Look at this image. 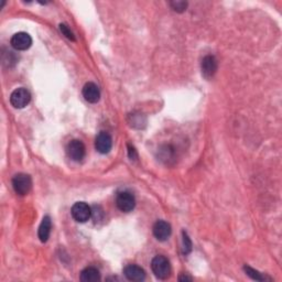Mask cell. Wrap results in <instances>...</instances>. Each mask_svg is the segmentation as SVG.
<instances>
[{
    "mask_svg": "<svg viewBox=\"0 0 282 282\" xmlns=\"http://www.w3.org/2000/svg\"><path fill=\"white\" fill-rule=\"evenodd\" d=\"M128 156L131 159V160H136V159L138 158V154H137V150L135 149V147L128 143Z\"/></svg>",
    "mask_w": 282,
    "mask_h": 282,
    "instance_id": "cell-20",
    "label": "cell"
},
{
    "mask_svg": "<svg viewBox=\"0 0 282 282\" xmlns=\"http://www.w3.org/2000/svg\"><path fill=\"white\" fill-rule=\"evenodd\" d=\"M124 275L129 281L140 282L145 278V272L142 268L137 265H128L124 269Z\"/></svg>",
    "mask_w": 282,
    "mask_h": 282,
    "instance_id": "cell-12",
    "label": "cell"
},
{
    "mask_svg": "<svg viewBox=\"0 0 282 282\" xmlns=\"http://www.w3.org/2000/svg\"><path fill=\"white\" fill-rule=\"evenodd\" d=\"M51 228H52V222L51 218L49 216H44L42 222L39 226V230H38V235H39V239L41 243H47L48 239L50 237V234H51Z\"/></svg>",
    "mask_w": 282,
    "mask_h": 282,
    "instance_id": "cell-13",
    "label": "cell"
},
{
    "mask_svg": "<svg viewBox=\"0 0 282 282\" xmlns=\"http://www.w3.org/2000/svg\"><path fill=\"white\" fill-rule=\"evenodd\" d=\"M71 214L77 223H86L92 217V208L85 202H76L72 206Z\"/></svg>",
    "mask_w": 282,
    "mask_h": 282,
    "instance_id": "cell-6",
    "label": "cell"
},
{
    "mask_svg": "<svg viewBox=\"0 0 282 282\" xmlns=\"http://www.w3.org/2000/svg\"><path fill=\"white\" fill-rule=\"evenodd\" d=\"M60 30H61V32H62L63 34H64L67 39L72 40V41H75L74 34H73V32L69 29V27H67L66 25L61 24V25H60Z\"/></svg>",
    "mask_w": 282,
    "mask_h": 282,
    "instance_id": "cell-18",
    "label": "cell"
},
{
    "mask_svg": "<svg viewBox=\"0 0 282 282\" xmlns=\"http://www.w3.org/2000/svg\"><path fill=\"white\" fill-rule=\"evenodd\" d=\"M82 93H83L85 101L90 104H96L101 98V92H99L98 86L92 82H88L84 85Z\"/></svg>",
    "mask_w": 282,
    "mask_h": 282,
    "instance_id": "cell-11",
    "label": "cell"
},
{
    "mask_svg": "<svg viewBox=\"0 0 282 282\" xmlns=\"http://www.w3.org/2000/svg\"><path fill=\"white\" fill-rule=\"evenodd\" d=\"M103 211H102V208L99 207V206H94L93 207V210H92V216L94 218V221L95 222H98V221H101L102 218H103Z\"/></svg>",
    "mask_w": 282,
    "mask_h": 282,
    "instance_id": "cell-19",
    "label": "cell"
},
{
    "mask_svg": "<svg viewBox=\"0 0 282 282\" xmlns=\"http://www.w3.org/2000/svg\"><path fill=\"white\" fill-rule=\"evenodd\" d=\"M30 101H31V94L28 89L24 87L15 89L10 95L11 105L18 109L28 106Z\"/></svg>",
    "mask_w": 282,
    "mask_h": 282,
    "instance_id": "cell-5",
    "label": "cell"
},
{
    "mask_svg": "<svg viewBox=\"0 0 282 282\" xmlns=\"http://www.w3.org/2000/svg\"><path fill=\"white\" fill-rule=\"evenodd\" d=\"M113 147V139L112 136L106 131H101L95 140V148L97 151L102 154H106L112 150Z\"/></svg>",
    "mask_w": 282,
    "mask_h": 282,
    "instance_id": "cell-8",
    "label": "cell"
},
{
    "mask_svg": "<svg viewBox=\"0 0 282 282\" xmlns=\"http://www.w3.org/2000/svg\"><path fill=\"white\" fill-rule=\"evenodd\" d=\"M81 281L83 282H97L101 280V274L94 267H87L81 272Z\"/></svg>",
    "mask_w": 282,
    "mask_h": 282,
    "instance_id": "cell-14",
    "label": "cell"
},
{
    "mask_svg": "<svg viewBox=\"0 0 282 282\" xmlns=\"http://www.w3.org/2000/svg\"><path fill=\"white\" fill-rule=\"evenodd\" d=\"M86 153V149L84 143L81 140L74 139L70 141L66 145V154L71 160L75 162H80L84 159Z\"/></svg>",
    "mask_w": 282,
    "mask_h": 282,
    "instance_id": "cell-4",
    "label": "cell"
},
{
    "mask_svg": "<svg viewBox=\"0 0 282 282\" xmlns=\"http://www.w3.org/2000/svg\"><path fill=\"white\" fill-rule=\"evenodd\" d=\"M12 188L18 195L25 197V195L30 192L31 188H32V180H31V176L25 173L16 174L12 179Z\"/></svg>",
    "mask_w": 282,
    "mask_h": 282,
    "instance_id": "cell-2",
    "label": "cell"
},
{
    "mask_svg": "<svg viewBox=\"0 0 282 282\" xmlns=\"http://www.w3.org/2000/svg\"><path fill=\"white\" fill-rule=\"evenodd\" d=\"M244 270H245V272H246V275L249 276L250 278L254 279V280H257V281H265L266 280V277H263L261 274H259L258 271L253 269L252 267L245 266Z\"/></svg>",
    "mask_w": 282,
    "mask_h": 282,
    "instance_id": "cell-15",
    "label": "cell"
},
{
    "mask_svg": "<svg viewBox=\"0 0 282 282\" xmlns=\"http://www.w3.org/2000/svg\"><path fill=\"white\" fill-rule=\"evenodd\" d=\"M151 269L154 276L160 280H166L171 275L170 261L168 260L167 257L162 256V254H158V256L152 259Z\"/></svg>",
    "mask_w": 282,
    "mask_h": 282,
    "instance_id": "cell-1",
    "label": "cell"
},
{
    "mask_svg": "<svg viewBox=\"0 0 282 282\" xmlns=\"http://www.w3.org/2000/svg\"><path fill=\"white\" fill-rule=\"evenodd\" d=\"M170 4L172 9L176 12H183L186 10V7H188V2L185 1H172Z\"/></svg>",
    "mask_w": 282,
    "mask_h": 282,
    "instance_id": "cell-17",
    "label": "cell"
},
{
    "mask_svg": "<svg viewBox=\"0 0 282 282\" xmlns=\"http://www.w3.org/2000/svg\"><path fill=\"white\" fill-rule=\"evenodd\" d=\"M179 280L180 281H191L192 280V278H191V277H188V276H181Z\"/></svg>",
    "mask_w": 282,
    "mask_h": 282,
    "instance_id": "cell-21",
    "label": "cell"
},
{
    "mask_svg": "<svg viewBox=\"0 0 282 282\" xmlns=\"http://www.w3.org/2000/svg\"><path fill=\"white\" fill-rule=\"evenodd\" d=\"M10 44L17 51H26V50H28L32 45V39H31V36L28 33L18 32L12 35Z\"/></svg>",
    "mask_w": 282,
    "mask_h": 282,
    "instance_id": "cell-7",
    "label": "cell"
},
{
    "mask_svg": "<svg viewBox=\"0 0 282 282\" xmlns=\"http://www.w3.org/2000/svg\"><path fill=\"white\" fill-rule=\"evenodd\" d=\"M116 205L118 207V210L124 213L133 212L136 206V198L134 197V194L128 192V191H122V192H119L116 197Z\"/></svg>",
    "mask_w": 282,
    "mask_h": 282,
    "instance_id": "cell-3",
    "label": "cell"
},
{
    "mask_svg": "<svg viewBox=\"0 0 282 282\" xmlns=\"http://www.w3.org/2000/svg\"><path fill=\"white\" fill-rule=\"evenodd\" d=\"M152 230L154 237L158 240H160V242H166L167 239H169L172 233L171 225L166 221H158L156 224L153 225Z\"/></svg>",
    "mask_w": 282,
    "mask_h": 282,
    "instance_id": "cell-10",
    "label": "cell"
},
{
    "mask_svg": "<svg viewBox=\"0 0 282 282\" xmlns=\"http://www.w3.org/2000/svg\"><path fill=\"white\" fill-rule=\"evenodd\" d=\"M202 74L206 80H210L215 75L217 71V60L214 56H206L203 57L201 63Z\"/></svg>",
    "mask_w": 282,
    "mask_h": 282,
    "instance_id": "cell-9",
    "label": "cell"
},
{
    "mask_svg": "<svg viewBox=\"0 0 282 282\" xmlns=\"http://www.w3.org/2000/svg\"><path fill=\"white\" fill-rule=\"evenodd\" d=\"M182 235H183V254H189L192 252V242H191L189 235L185 231H183Z\"/></svg>",
    "mask_w": 282,
    "mask_h": 282,
    "instance_id": "cell-16",
    "label": "cell"
}]
</instances>
